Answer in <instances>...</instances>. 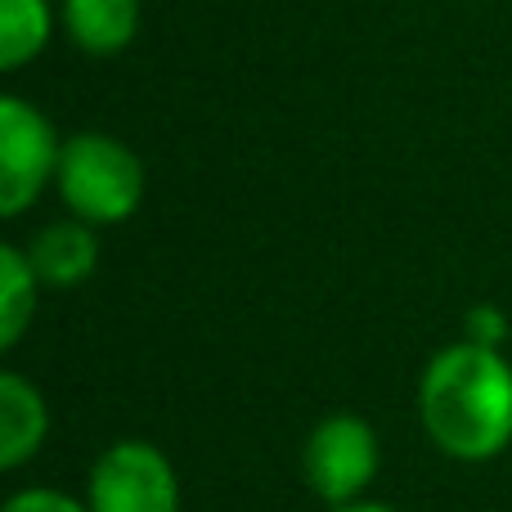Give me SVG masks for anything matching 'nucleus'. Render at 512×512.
<instances>
[{
    "mask_svg": "<svg viewBox=\"0 0 512 512\" xmlns=\"http://www.w3.org/2000/svg\"><path fill=\"white\" fill-rule=\"evenodd\" d=\"M418 418L441 454L486 463L512 445V364L472 337L445 346L418 378Z\"/></svg>",
    "mask_w": 512,
    "mask_h": 512,
    "instance_id": "1",
    "label": "nucleus"
},
{
    "mask_svg": "<svg viewBox=\"0 0 512 512\" xmlns=\"http://www.w3.org/2000/svg\"><path fill=\"white\" fill-rule=\"evenodd\" d=\"M0 512H90V504H77V499L63 495V490L32 486V490H18V495H9Z\"/></svg>",
    "mask_w": 512,
    "mask_h": 512,
    "instance_id": "11",
    "label": "nucleus"
},
{
    "mask_svg": "<svg viewBox=\"0 0 512 512\" xmlns=\"http://www.w3.org/2000/svg\"><path fill=\"white\" fill-rule=\"evenodd\" d=\"M54 185L77 221L122 225L144 203V162L113 135L81 131L59 149Z\"/></svg>",
    "mask_w": 512,
    "mask_h": 512,
    "instance_id": "2",
    "label": "nucleus"
},
{
    "mask_svg": "<svg viewBox=\"0 0 512 512\" xmlns=\"http://www.w3.org/2000/svg\"><path fill=\"white\" fill-rule=\"evenodd\" d=\"M59 149L50 122L27 99H0V216H23L59 171Z\"/></svg>",
    "mask_w": 512,
    "mask_h": 512,
    "instance_id": "5",
    "label": "nucleus"
},
{
    "mask_svg": "<svg viewBox=\"0 0 512 512\" xmlns=\"http://www.w3.org/2000/svg\"><path fill=\"white\" fill-rule=\"evenodd\" d=\"M36 270L27 248L5 243L0 248V351H14L23 342L27 324L36 319Z\"/></svg>",
    "mask_w": 512,
    "mask_h": 512,
    "instance_id": "9",
    "label": "nucleus"
},
{
    "mask_svg": "<svg viewBox=\"0 0 512 512\" xmlns=\"http://www.w3.org/2000/svg\"><path fill=\"white\" fill-rule=\"evenodd\" d=\"M90 512H180L171 459L149 441H113L90 468Z\"/></svg>",
    "mask_w": 512,
    "mask_h": 512,
    "instance_id": "4",
    "label": "nucleus"
},
{
    "mask_svg": "<svg viewBox=\"0 0 512 512\" xmlns=\"http://www.w3.org/2000/svg\"><path fill=\"white\" fill-rule=\"evenodd\" d=\"M333 512H396V508H387V504H373V499H355V504L333 508Z\"/></svg>",
    "mask_w": 512,
    "mask_h": 512,
    "instance_id": "13",
    "label": "nucleus"
},
{
    "mask_svg": "<svg viewBox=\"0 0 512 512\" xmlns=\"http://www.w3.org/2000/svg\"><path fill=\"white\" fill-rule=\"evenodd\" d=\"M378 436L360 414H328L310 427L301 445V472L315 499L333 508H346L373 486L378 477Z\"/></svg>",
    "mask_w": 512,
    "mask_h": 512,
    "instance_id": "3",
    "label": "nucleus"
},
{
    "mask_svg": "<svg viewBox=\"0 0 512 512\" xmlns=\"http://www.w3.org/2000/svg\"><path fill=\"white\" fill-rule=\"evenodd\" d=\"M50 41V9L45 0H0V68L18 72Z\"/></svg>",
    "mask_w": 512,
    "mask_h": 512,
    "instance_id": "10",
    "label": "nucleus"
},
{
    "mask_svg": "<svg viewBox=\"0 0 512 512\" xmlns=\"http://www.w3.org/2000/svg\"><path fill=\"white\" fill-rule=\"evenodd\" d=\"M63 23L86 54H117L135 41L140 0H63Z\"/></svg>",
    "mask_w": 512,
    "mask_h": 512,
    "instance_id": "8",
    "label": "nucleus"
},
{
    "mask_svg": "<svg viewBox=\"0 0 512 512\" xmlns=\"http://www.w3.org/2000/svg\"><path fill=\"white\" fill-rule=\"evenodd\" d=\"M50 409L36 382H27L18 369L0 373V468L14 472L45 445Z\"/></svg>",
    "mask_w": 512,
    "mask_h": 512,
    "instance_id": "6",
    "label": "nucleus"
},
{
    "mask_svg": "<svg viewBox=\"0 0 512 512\" xmlns=\"http://www.w3.org/2000/svg\"><path fill=\"white\" fill-rule=\"evenodd\" d=\"M508 333V319H504V310H495V306H477V310H468V337L472 342H481V346H499V337Z\"/></svg>",
    "mask_w": 512,
    "mask_h": 512,
    "instance_id": "12",
    "label": "nucleus"
},
{
    "mask_svg": "<svg viewBox=\"0 0 512 512\" xmlns=\"http://www.w3.org/2000/svg\"><path fill=\"white\" fill-rule=\"evenodd\" d=\"M32 270L50 288H77L95 274L99 265V239L86 221H54L32 239Z\"/></svg>",
    "mask_w": 512,
    "mask_h": 512,
    "instance_id": "7",
    "label": "nucleus"
}]
</instances>
